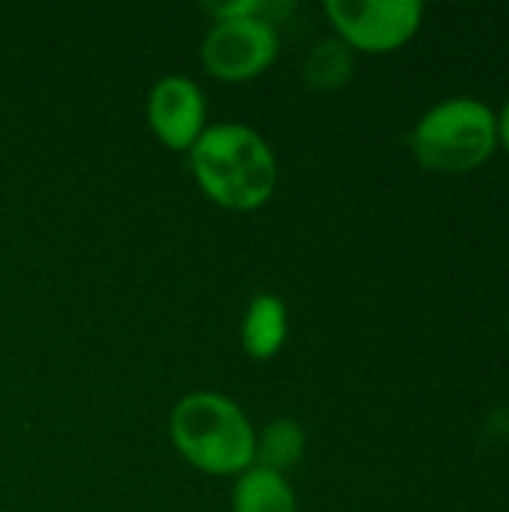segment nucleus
Listing matches in <instances>:
<instances>
[{"label":"nucleus","instance_id":"obj_3","mask_svg":"<svg viewBox=\"0 0 509 512\" xmlns=\"http://www.w3.org/2000/svg\"><path fill=\"white\" fill-rule=\"evenodd\" d=\"M408 147L423 171L471 174L498 153L495 108L477 96H447L417 117Z\"/></svg>","mask_w":509,"mask_h":512},{"label":"nucleus","instance_id":"obj_11","mask_svg":"<svg viewBox=\"0 0 509 512\" xmlns=\"http://www.w3.org/2000/svg\"><path fill=\"white\" fill-rule=\"evenodd\" d=\"M498 117V150H504L509 156V96L504 99V105L495 111Z\"/></svg>","mask_w":509,"mask_h":512},{"label":"nucleus","instance_id":"obj_5","mask_svg":"<svg viewBox=\"0 0 509 512\" xmlns=\"http://www.w3.org/2000/svg\"><path fill=\"white\" fill-rule=\"evenodd\" d=\"M324 15L333 36L354 54H393L405 48L423 27L426 6L420 0H327Z\"/></svg>","mask_w":509,"mask_h":512},{"label":"nucleus","instance_id":"obj_6","mask_svg":"<svg viewBox=\"0 0 509 512\" xmlns=\"http://www.w3.org/2000/svg\"><path fill=\"white\" fill-rule=\"evenodd\" d=\"M144 117L153 138L174 153H189L192 144L204 135L207 123V96L201 84L189 75H162L144 102Z\"/></svg>","mask_w":509,"mask_h":512},{"label":"nucleus","instance_id":"obj_9","mask_svg":"<svg viewBox=\"0 0 509 512\" xmlns=\"http://www.w3.org/2000/svg\"><path fill=\"white\" fill-rule=\"evenodd\" d=\"M357 72V54L336 36L318 39L303 57V84L309 93H336Z\"/></svg>","mask_w":509,"mask_h":512},{"label":"nucleus","instance_id":"obj_12","mask_svg":"<svg viewBox=\"0 0 509 512\" xmlns=\"http://www.w3.org/2000/svg\"><path fill=\"white\" fill-rule=\"evenodd\" d=\"M507 336H509V315H507Z\"/></svg>","mask_w":509,"mask_h":512},{"label":"nucleus","instance_id":"obj_7","mask_svg":"<svg viewBox=\"0 0 509 512\" xmlns=\"http://www.w3.org/2000/svg\"><path fill=\"white\" fill-rule=\"evenodd\" d=\"M291 333V315L282 297L276 294H258L252 297V303L243 312V324H240V345L243 351L258 360L267 363L276 354H282L285 342Z\"/></svg>","mask_w":509,"mask_h":512},{"label":"nucleus","instance_id":"obj_2","mask_svg":"<svg viewBox=\"0 0 509 512\" xmlns=\"http://www.w3.org/2000/svg\"><path fill=\"white\" fill-rule=\"evenodd\" d=\"M168 435L180 459L207 477H240L255 465V426L225 393L195 390L177 399Z\"/></svg>","mask_w":509,"mask_h":512},{"label":"nucleus","instance_id":"obj_4","mask_svg":"<svg viewBox=\"0 0 509 512\" xmlns=\"http://www.w3.org/2000/svg\"><path fill=\"white\" fill-rule=\"evenodd\" d=\"M282 51L279 27L267 15H246V18H219L210 21L198 60L204 72L225 84H243L261 78Z\"/></svg>","mask_w":509,"mask_h":512},{"label":"nucleus","instance_id":"obj_8","mask_svg":"<svg viewBox=\"0 0 509 512\" xmlns=\"http://www.w3.org/2000/svg\"><path fill=\"white\" fill-rule=\"evenodd\" d=\"M231 512H300L297 492L285 474L252 465L231 486Z\"/></svg>","mask_w":509,"mask_h":512},{"label":"nucleus","instance_id":"obj_10","mask_svg":"<svg viewBox=\"0 0 509 512\" xmlns=\"http://www.w3.org/2000/svg\"><path fill=\"white\" fill-rule=\"evenodd\" d=\"M306 444L309 438L300 420L276 417L264 429H255V465L288 477V471L303 462Z\"/></svg>","mask_w":509,"mask_h":512},{"label":"nucleus","instance_id":"obj_1","mask_svg":"<svg viewBox=\"0 0 509 512\" xmlns=\"http://www.w3.org/2000/svg\"><path fill=\"white\" fill-rule=\"evenodd\" d=\"M186 156L198 189L222 210L252 213L276 192V153L270 141L246 123H210Z\"/></svg>","mask_w":509,"mask_h":512}]
</instances>
